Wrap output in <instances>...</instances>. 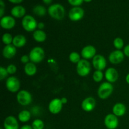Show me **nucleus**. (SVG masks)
Masks as SVG:
<instances>
[{
    "label": "nucleus",
    "mask_w": 129,
    "mask_h": 129,
    "mask_svg": "<svg viewBox=\"0 0 129 129\" xmlns=\"http://www.w3.org/2000/svg\"><path fill=\"white\" fill-rule=\"evenodd\" d=\"M48 13L52 18L61 20L65 16L66 10L64 6L60 4H53L48 8Z\"/></svg>",
    "instance_id": "1"
},
{
    "label": "nucleus",
    "mask_w": 129,
    "mask_h": 129,
    "mask_svg": "<svg viewBox=\"0 0 129 129\" xmlns=\"http://www.w3.org/2000/svg\"><path fill=\"white\" fill-rule=\"evenodd\" d=\"M29 57L31 62L34 64L40 63L45 58V52L40 47H35L31 50Z\"/></svg>",
    "instance_id": "2"
},
{
    "label": "nucleus",
    "mask_w": 129,
    "mask_h": 129,
    "mask_svg": "<svg viewBox=\"0 0 129 129\" xmlns=\"http://www.w3.org/2000/svg\"><path fill=\"white\" fill-rule=\"evenodd\" d=\"M22 26L25 31L28 32L35 31L37 28V22L31 15H25L21 21Z\"/></svg>",
    "instance_id": "3"
},
{
    "label": "nucleus",
    "mask_w": 129,
    "mask_h": 129,
    "mask_svg": "<svg viewBox=\"0 0 129 129\" xmlns=\"http://www.w3.org/2000/svg\"><path fill=\"white\" fill-rule=\"evenodd\" d=\"M113 91V86L109 82L102 83L98 89V95L101 99H106L112 94Z\"/></svg>",
    "instance_id": "4"
},
{
    "label": "nucleus",
    "mask_w": 129,
    "mask_h": 129,
    "mask_svg": "<svg viewBox=\"0 0 129 129\" xmlns=\"http://www.w3.org/2000/svg\"><path fill=\"white\" fill-rule=\"evenodd\" d=\"M91 70V67L89 61L86 59H81L77 64L76 71L78 75L81 77H84L88 76L90 73Z\"/></svg>",
    "instance_id": "5"
},
{
    "label": "nucleus",
    "mask_w": 129,
    "mask_h": 129,
    "mask_svg": "<svg viewBox=\"0 0 129 129\" xmlns=\"http://www.w3.org/2000/svg\"><path fill=\"white\" fill-rule=\"evenodd\" d=\"M16 99L19 104L23 106L28 105L32 102L31 94L26 90L20 91L16 95Z\"/></svg>",
    "instance_id": "6"
},
{
    "label": "nucleus",
    "mask_w": 129,
    "mask_h": 129,
    "mask_svg": "<svg viewBox=\"0 0 129 129\" xmlns=\"http://www.w3.org/2000/svg\"><path fill=\"white\" fill-rule=\"evenodd\" d=\"M6 87L9 91L16 93L20 88V81L16 77L10 76L6 79Z\"/></svg>",
    "instance_id": "7"
},
{
    "label": "nucleus",
    "mask_w": 129,
    "mask_h": 129,
    "mask_svg": "<svg viewBox=\"0 0 129 129\" xmlns=\"http://www.w3.org/2000/svg\"><path fill=\"white\" fill-rule=\"evenodd\" d=\"M84 15V11L82 8L79 6L73 7L69 10V18L73 21H78L81 20Z\"/></svg>",
    "instance_id": "8"
},
{
    "label": "nucleus",
    "mask_w": 129,
    "mask_h": 129,
    "mask_svg": "<svg viewBox=\"0 0 129 129\" xmlns=\"http://www.w3.org/2000/svg\"><path fill=\"white\" fill-rule=\"evenodd\" d=\"M118 117L113 113L108 114L104 119V124L108 129H116L118 127Z\"/></svg>",
    "instance_id": "9"
},
{
    "label": "nucleus",
    "mask_w": 129,
    "mask_h": 129,
    "mask_svg": "<svg viewBox=\"0 0 129 129\" xmlns=\"http://www.w3.org/2000/svg\"><path fill=\"white\" fill-rule=\"evenodd\" d=\"M63 103L61 99L58 98H54L49 105V110L52 114H57L62 109Z\"/></svg>",
    "instance_id": "10"
},
{
    "label": "nucleus",
    "mask_w": 129,
    "mask_h": 129,
    "mask_svg": "<svg viewBox=\"0 0 129 129\" xmlns=\"http://www.w3.org/2000/svg\"><path fill=\"white\" fill-rule=\"evenodd\" d=\"M125 54L120 50H116L110 53L108 57L109 61L113 64H118L123 62Z\"/></svg>",
    "instance_id": "11"
},
{
    "label": "nucleus",
    "mask_w": 129,
    "mask_h": 129,
    "mask_svg": "<svg viewBox=\"0 0 129 129\" xmlns=\"http://www.w3.org/2000/svg\"><path fill=\"white\" fill-rule=\"evenodd\" d=\"M16 21L13 16H4L1 18L0 20V25L1 28L5 30H10L15 26Z\"/></svg>",
    "instance_id": "12"
},
{
    "label": "nucleus",
    "mask_w": 129,
    "mask_h": 129,
    "mask_svg": "<svg viewBox=\"0 0 129 129\" xmlns=\"http://www.w3.org/2000/svg\"><path fill=\"white\" fill-rule=\"evenodd\" d=\"M93 65L96 70L102 71L105 69L107 66V61L103 55H96L93 59Z\"/></svg>",
    "instance_id": "13"
},
{
    "label": "nucleus",
    "mask_w": 129,
    "mask_h": 129,
    "mask_svg": "<svg viewBox=\"0 0 129 129\" xmlns=\"http://www.w3.org/2000/svg\"><path fill=\"white\" fill-rule=\"evenodd\" d=\"M96 102L93 97H88L83 101L81 107L85 112H89L93 111L96 107Z\"/></svg>",
    "instance_id": "14"
},
{
    "label": "nucleus",
    "mask_w": 129,
    "mask_h": 129,
    "mask_svg": "<svg viewBox=\"0 0 129 129\" xmlns=\"http://www.w3.org/2000/svg\"><path fill=\"white\" fill-rule=\"evenodd\" d=\"M96 54V49L93 45H86L81 50V56L84 59H90L94 58Z\"/></svg>",
    "instance_id": "15"
},
{
    "label": "nucleus",
    "mask_w": 129,
    "mask_h": 129,
    "mask_svg": "<svg viewBox=\"0 0 129 129\" xmlns=\"http://www.w3.org/2000/svg\"><path fill=\"white\" fill-rule=\"evenodd\" d=\"M4 129H20L19 124L16 118L13 116H8L3 122Z\"/></svg>",
    "instance_id": "16"
},
{
    "label": "nucleus",
    "mask_w": 129,
    "mask_h": 129,
    "mask_svg": "<svg viewBox=\"0 0 129 129\" xmlns=\"http://www.w3.org/2000/svg\"><path fill=\"white\" fill-rule=\"evenodd\" d=\"M105 77L109 83H115L118 78V73L114 68H109L106 70Z\"/></svg>",
    "instance_id": "17"
},
{
    "label": "nucleus",
    "mask_w": 129,
    "mask_h": 129,
    "mask_svg": "<svg viewBox=\"0 0 129 129\" xmlns=\"http://www.w3.org/2000/svg\"><path fill=\"white\" fill-rule=\"evenodd\" d=\"M3 55L6 59H11L16 54V47L13 44L5 45L2 51Z\"/></svg>",
    "instance_id": "18"
},
{
    "label": "nucleus",
    "mask_w": 129,
    "mask_h": 129,
    "mask_svg": "<svg viewBox=\"0 0 129 129\" xmlns=\"http://www.w3.org/2000/svg\"><path fill=\"white\" fill-rule=\"evenodd\" d=\"M26 9L21 5H16L12 8L11 10V14L12 16L17 18L23 17L25 16Z\"/></svg>",
    "instance_id": "19"
},
{
    "label": "nucleus",
    "mask_w": 129,
    "mask_h": 129,
    "mask_svg": "<svg viewBox=\"0 0 129 129\" xmlns=\"http://www.w3.org/2000/svg\"><path fill=\"white\" fill-rule=\"evenodd\" d=\"M126 106L122 103H117L113 106V113L117 117H122L126 113Z\"/></svg>",
    "instance_id": "20"
},
{
    "label": "nucleus",
    "mask_w": 129,
    "mask_h": 129,
    "mask_svg": "<svg viewBox=\"0 0 129 129\" xmlns=\"http://www.w3.org/2000/svg\"><path fill=\"white\" fill-rule=\"evenodd\" d=\"M26 43V39L23 35L21 34H18L16 35L13 37V45L15 47L18 48L22 47L25 46Z\"/></svg>",
    "instance_id": "21"
},
{
    "label": "nucleus",
    "mask_w": 129,
    "mask_h": 129,
    "mask_svg": "<svg viewBox=\"0 0 129 129\" xmlns=\"http://www.w3.org/2000/svg\"><path fill=\"white\" fill-rule=\"evenodd\" d=\"M33 38L34 40L38 42H43L46 40L47 35L45 31L41 30H37L34 31Z\"/></svg>",
    "instance_id": "22"
},
{
    "label": "nucleus",
    "mask_w": 129,
    "mask_h": 129,
    "mask_svg": "<svg viewBox=\"0 0 129 129\" xmlns=\"http://www.w3.org/2000/svg\"><path fill=\"white\" fill-rule=\"evenodd\" d=\"M24 71L26 75L29 76H33L37 73V67L35 64L33 62H28L25 64L24 67Z\"/></svg>",
    "instance_id": "23"
},
{
    "label": "nucleus",
    "mask_w": 129,
    "mask_h": 129,
    "mask_svg": "<svg viewBox=\"0 0 129 129\" xmlns=\"http://www.w3.org/2000/svg\"><path fill=\"white\" fill-rule=\"evenodd\" d=\"M18 117V120L20 122H22V123H25V122H28L30 120L31 113L28 110H23L19 113Z\"/></svg>",
    "instance_id": "24"
},
{
    "label": "nucleus",
    "mask_w": 129,
    "mask_h": 129,
    "mask_svg": "<svg viewBox=\"0 0 129 129\" xmlns=\"http://www.w3.org/2000/svg\"><path fill=\"white\" fill-rule=\"evenodd\" d=\"M46 12V9L42 5H37L33 8V13L39 16H45Z\"/></svg>",
    "instance_id": "25"
},
{
    "label": "nucleus",
    "mask_w": 129,
    "mask_h": 129,
    "mask_svg": "<svg viewBox=\"0 0 129 129\" xmlns=\"http://www.w3.org/2000/svg\"><path fill=\"white\" fill-rule=\"evenodd\" d=\"M69 59L71 62L74 63V64H78L81 60L80 55L76 52H73L69 54Z\"/></svg>",
    "instance_id": "26"
},
{
    "label": "nucleus",
    "mask_w": 129,
    "mask_h": 129,
    "mask_svg": "<svg viewBox=\"0 0 129 129\" xmlns=\"http://www.w3.org/2000/svg\"><path fill=\"white\" fill-rule=\"evenodd\" d=\"M13 38L12 35L9 33H5L2 36V42L5 45H10L11 43H13Z\"/></svg>",
    "instance_id": "27"
},
{
    "label": "nucleus",
    "mask_w": 129,
    "mask_h": 129,
    "mask_svg": "<svg viewBox=\"0 0 129 129\" xmlns=\"http://www.w3.org/2000/svg\"><path fill=\"white\" fill-rule=\"evenodd\" d=\"M44 122L40 119H35L31 123L33 129H44Z\"/></svg>",
    "instance_id": "28"
},
{
    "label": "nucleus",
    "mask_w": 129,
    "mask_h": 129,
    "mask_svg": "<svg viewBox=\"0 0 129 129\" xmlns=\"http://www.w3.org/2000/svg\"><path fill=\"white\" fill-rule=\"evenodd\" d=\"M113 45L118 50H120L124 45V42L123 39L120 37H117L113 40Z\"/></svg>",
    "instance_id": "29"
},
{
    "label": "nucleus",
    "mask_w": 129,
    "mask_h": 129,
    "mask_svg": "<svg viewBox=\"0 0 129 129\" xmlns=\"http://www.w3.org/2000/svg\"><path fill=\"white\" fill-rule=\"evenodd\" d=\"M103 74L102 73V71H98L96 70L94 72L93 75V80L95 82H97V83H99L103 79Z\"/></svg>",
    "instance_id": "30"
},
{
    "label": "nucleus",
    "mask_w": 129,
    "mask_h": 129,
    "mask_svg": "<svg viewBox=\"0 0 129 129\" xmlns=\"http://www.w3.org/2000/svg\"><path fill=\"white\" fill-rule=\"evenodd\" d=\"M8 74H9L8 73L6 68H3V67H1L0 68V80H3L5 78H6L8 76Z\"/></svg>",
    "instance_id": "31"
},
{
    "label": "nucleus",
    "mask_w": 129,
    "mask_h": 129,
    "mask_svg": "<svg viewBox=\"0 0 129 129\" xmlns=\"http://www.w3.org/2000/svg\"><path fill=\"white\" fill-rule=\"evenodd\" d=\"M6 69H7V71L8 73V74H13L16 72L17 68H16V66L14 65V64H10V65H8L7 66Z\"/></svg>",
    "instance_id": "32"
},
{
    "label": "nucleus",
    "mask_w": 129,
    "mask_h": 129,
    "mask_svg": "<svg viewBox=\"0 0 129 129\" xmlns=\"http://www.w3.org/2000/svg\"><path fill=\"white\" fill-rule=\"evenodd\" d=\"M69 3L73 6H79L82 5L84 0H68Z\"/></svg>",
    "instance_id": "33"
},
{
    "label": "nucleus",
    "mask_w": 129,
    "mask_h": 129,
    "mask_svg": "<svg viewBox=\"0 0 129 129\" xmlns=\"http://www.w3.org/2000/svg\"><path fill=\"white\" fill-rule=\"evenodd\" d=\"M5 9V4L3 0H0V17L2 18L3 16L4 12Z\"/></svg>",
    "instance_id": "34"
},
{
    "label": "nucleus",
    "mask_w": 129,
    "mask_h": 129,
    "mask_svg": "<svg viewBox=\"0 0 129 129\" xmlns=\"http://www.w3.org/2000/svg\"><path fill=\"white\" fill-rule=\"evenodd\" d=\"M20 60H21V62L22 63H23V64H26L28 63L29 60H30V57H29V55H24L21 57Z\"/></svg>",
    "instance_id": "35"
},
{
    "label": "nucleus",
    "mask_w": 129,
    "mask_h": 129,
    "mask_svg": "<svg viewBox=\"0 0 129 129\" xmlns=\"http://www.w3.org/2000/svg\"><path fill=\"white\" fill-rule=\"evenodd\" d=\"M123 53H124L125 55L129 57V44L125 47L124 50H123Z\"/></svg>",
    "instance_id": "36"
},
{
    "label": "nucleus",
    "mask_w": 129,
    "mask_h": 129,
    "mask_svg": "<svg viewBox=\"0 0 129 129\" xmlns=\"http://www.w3.org/2000/svg\"><path fill=\"white\" fill-rule=\"evenodd\" d=\"M44 27H45V24H44V23L40 22V23H38L37 28L39 29V30H42L44 28Z\"/></svg>",
    "instance_id": "37"
},
{
    "label": "nucleus",
    "mask_w": 129,
    "mask_h": 129,
    "mask_svg": "<svg viewBox=\"0 0 129 129\" xmlns=\"http://www.w3.org/2000/svg\"><path fill=\"white\" fill-rule=\"evenodd\" d=\"M20 129H33V128L31 125H25L20 127Z\"/></svg>",
    "instance_id": "38"
},
{
    "label": "nucleus",
    "mask_w": 129,
    "mask_h": 129,
    "mask_svg": "<svg viewBox=\"0 0 129 129\" xmlns=\"http://www.w3.org/2000/svg\"><path fill=\"white\" fill-rule=\"evenodd\" d=\"M10 3L13 4H19L23 1V0H8Z\"/></svg>",
    "instance_id": "39"
},
{
    "label": "nucleus",
    "mask_w": 129,
    "mask_h": 129,
    "mask_svg": "<svg viewBox=\"0 0 129 129\" xmlns=\"http://www.w3.org/2000/svg\"><path fill=\"white\" fill-rule=\"evenodd\" d=\"M42 1L45 4H46V5H49V4L51 3L52 0H42Z\"/></svg>",
    "instance_id": "40"
},
{
    "label": "nucleus",
    "mask_w": 129,
    "mask_h": 129,
    "mask_svg": "<svg viewBox=\"0 0 129 129\" xmlns=\"http://www.w3.org/2000/svg\"><path fill=\"white\" fill-rule=\"evenodd\" d=\"M61 101L62 102L63 104H66V103H67V102H68V100H67V98H66V97H62V98H61Z\"/></svg>",
    "instance_id": "41"
},
{
    "label": "nucleus",
    "mask_w": 129,
    "mask_h": 129,
    "mask_svg": "<svg viewBox=\"0 0 129 129\" xmlns=\"http://www.w3.org/2000/svg\"><path fill=\"white\" fill-rule=\"evenodd\" d=\"M125 80H126V82H127V83L129 84V73H128V74H127V76H126Z\"/></svg>",
    "instance_id": "42"
},
{
    "label": "nucleus",
    "mask_w": 129,
    "mask_h": 129,
    "mask_svg": "<svg viewBox=\"0 0 129 129\" xmlns=\"http://www.w3.org/2000/svg\"><path fill=\"white\" fill-rule=\"evenodd\" d=\"M92 0H84V1H85V2L86 3H89V2H91Z\"/></svg>",
    "instance_id": "43"
},
{
    "label": "nucleus",
    "mask_w": 129,
    "mask_h": 129,
    "mask_svg": "<svg viewBox=\"0 0 129 129\" xmlns=\"http://www.w3.org/2000/svg\"><path fill=\"white\" fill-rule=\"evenodd\" d=\"M0 129H3V128H1Z\"/></svg>",
    "instance_id": "44"
}]
</instances>
